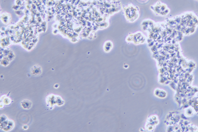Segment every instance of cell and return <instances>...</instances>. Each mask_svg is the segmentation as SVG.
I'll return each instance as SVG.
<instances>
[{"label": "cell", "mask_w": 198, "mask_h": 132, "mask_svg": "<svg viewBox=\"0 0 198 132\" xmlns=\"http://www.w3.org/2000/svg\"><path fill=\"white\" fill-rule=\"evenodd\" d=\"M21 105L25 109H29L32 106V103L28 100H25L21 102Z\"/></svg>", "instance_id": "cell-1"}, {"label": "cell", "mask_w": 198, "mask_h": 132, "mask_svg": "<svg viewBox=\"0 0 198 132\" xmlns=\"http://www.w3.org/2000/svg\"><path fill=\"white\" fill-rule=\"evenodd\" d=\"M35 68L33 67L31 73H32L33 74L36 75L40 74L41 73V67H37V66H35Z\"/></svg>", "instance_id": "cell-2"}]
</instances>
